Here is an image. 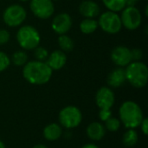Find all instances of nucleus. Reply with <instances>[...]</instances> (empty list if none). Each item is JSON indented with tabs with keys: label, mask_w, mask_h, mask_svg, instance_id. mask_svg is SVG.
<instances>
[{
	"label": "nucleus",
	"mask_w": 148,
	"mask_h": 148,
	"mask_svg": "<svg viewBox=\"0 0 148 148\" xmlns=\"http://www.w3.org/2000/svg\"><path fill=\"white\" fill-rule=\"evenodd\" d=\"M52 73L53 70L46 62L36 60L27 62L23 69V78L33 85L46 84L50 80Z\"/></svg>",
	"instance_id": "1"
},
{
	"label": "nucleus",
	"mask_w": 148,
	"mask_h": 148,
	"mask_svg": "<svg viewBox=\"0 0 148 148\" xmlns=\"http://www.w3.org/2000/svg\"><path fill=\"white\" fill-rule=\"evenodd\" d=\"M120 118L121 122L128 129H134L140 127L144 119L140 107L132 101H127L122 103L120 108Z\"/></svg>",
	"instance_id": "2"
},
{
	"label": "nucleus",
	"mask_w": 148,
	"mask_h": 148,
	"mask_svg": "<svg viewBox=\"0 0 148 148\" xmlns=\"http://www.w3.org/2000/svg\"><path fill=\"white\" fill-rule=\"evenodd\" d=\"M125 74L126 80L134 88H141L147 83V66L140 61L130 62L125 69Z\"/></svg>",
	"instance_id": "3"
},
{
	"label": "nucleus",
	"mask_w": 148,
	"mask_h": 148,
	"mask_svg": "<svg viewBox=\"0 0 148 148\" xmlns=\"http://www.w3.org/2000/svg\"><path fill=\"white\" fill-rule=\"evenodd\" d=\"M16 41L19 46L25 50L35 49L39 46L41 36L39 31L31 25H23L16 32Z\"/></svg>",
	"instance_id": "4"
},
{
	"label": "nucleus",
	"mask_w": 148,
	"mask_h": 148,
	"mask_svg": "<svg viewBox=\"0 0 148 148\" xmlns=\"http://www.w3.org/2000/svg\"><path fill=\"white\" fill-rule=\"evenodd\" d=\"M97 22L100 28L108 34H117L122 28L120 15L110 10L102 13Z\"/></svg>",
	"instance_id": "5"
},
{
	"label": "nucleus",
	"mask_w": 148,
	"mask_h": 148,
	"mask_svg": "<svg viewBox=\"0 0 148 148\" xmlns=\"http://www.w3.org/2000/svg\"><path fill=\"white\" fill-rule=\"evenodd\" d=\"M82 120L81 110L75 106H68L63 108L59 113L60 124L68 129L78 127Z\"/></svg>",
	"instance_id": "6"
},
{
	"label": "nucleus",
	"mask_w": 148,
	"mask_h": 148,
	"mask_svg": "<svg viewBox=\"0 0 148 148\" xmlns=\"http://www.w3.org/2000/svg\"><path fill=\"white\" fill-rule=\"evenodd\" d=\"M27 12L20 4H11L8 6L3 13V20L9 27H17L26 19Z\"/></svg>",
	"instance_id": "7"
},
{
	"label": "nucleus",
	"mask_w": 148,
	"mask_h": 148,
	"mask_svg": "<svg viewBox=\"0 0 148 148\" xmlns=\"http://www.w3.org/2000/svg\"><path fill=\"white\" fill-rule=\"evenodd\" d=\"M121 11V23L127 29L135 30L141 25L142 16L135 6H126Z\"/></svg>",
	"instance_id": "8"
},
{
	"label": "nucleus",
	"mask_w": 148,
	"mask_h": 148,
	"mask_svg": "<svg viewBox=\"0 0 148 148\" xmlns=\"http://www.w3.org/2000/svg\"><path fill=\"white\" fill-rule=\"evenodd\" d=\"M29 8L34 16L40 19L49 18L55 11L52 0H30Z\"/></svg>",
	"instance_id": "9"
},
{
	"label": "nucleus",
	"mask_w": 148,
	"mask_h": 148,
	"mask_svg": "<svg viewBox=\"0 0 148 148\" xmlns=\"http://www.w3.org/2000/svg\"><path fill=\"white\" fill-rule=\"evenodd\" d=\"M73 21L69 14L62 12L57 14L52 20L51 28L58 35H65L72 27Z\"/></svg>",
	"instance_id": "10"
},
{
	"label": "nucleus",
	"mask_w": 148,
	"mask_h": 148,
	"mask_svg": "<svg viewBox=\"0 0 148 148\" xmlns=\"http://www.w3.org/2000/svg\"><path fill=\"white\" fill-rule=\"evenodd\" d=\"M112 62L119 67H127L133 62L131 49L126 46H117L111 52Z\"/></svg>",
	"instance_id": "11"
},
{
	"label": "nucleus",
	"mask_w": 148,
	"mask_h": 148,
	"mask_svg": "<svg viewBox=\"0 0 148 148\" xmlns=\"http://www.w3.org/2000/svg\"><path fill=\"white\" fill-rule=\"evenodd\" d=\"M114 94L113 90L108 87L101 88L95 95L96 105L100 109H111L114 104Z\"/></svg>",
	"instance_id": "12"
},
{
	"label": "nucleus",
	"mask_w": 148,
	"mask_h": 148,
	"mask_svg": "<svg viewBox=\"0 0 148 148\" xmlns=\"http://www.w3.org/2000/svg\"><path fill=\"white\" fill-rule=\"evenodd\" d=\"M45 62L52 70H60L65 66L67 62V56L62 50L56 49L54 50L51 54H49Z\"/></svg>",
	"instance_id": "13"
},
{
	"label": "nucleus",
	"mask_w": 148,
	"mask_h": 148,
	"mask_svg": "<svg viewBox=\"0 0 148 148\" xmlns=\"http://www.w3.org/2000/svg\"><path fill=\"white\" fill-rule=\"evenodd\" d=\"M100 6L93 0H85L79 5V12L85 18H95L99 16Z\"/></svg>",
	"instance_id": "14"
},
{
	"label": "nucleus",
	"mask_w": 148,
	"mask_h": 148,
	"mask_svg": "<svg viewBox=\"0 0 148 148\" xmlns=\"http://www.w3.org/2000/svg\"><path fill=\"white\" fill-rule=\"evenodd\" d=\"M108 84L112 88H120L121 87L126 80V74L125 69L121 67L116 68L110 72L108 76Z\"/></svg>",
	"instance_id": "15"
},
{
	"label": "nucleus",
	"mask_w": 148,
	"mask_h": 148,
	"mask_svg": "<svg viewBox=\"0 0 148 148\" xmlns=\"http://www.w3.org/2000/svg\"><path fill=\"white\" fill-rule=\"evenodd\" d=\"M105 134L106 128L100 122H92L87 127V135L92 140H101Z\"/></svg>",
	"instance_id": "16"
},
{
	"label": "nucleus",
	"mask_w": 148,
	"mask_h": 148,
	"mask_svg": "<svg viewBox=\"0 0 148 148\" xmlns=\"http://www.w3.org/2000/svg\"><path fill=\"white\" fill-rule=\"evenodd\" d=\"M62 134V127L56 123H50L43 129V137L49 141L57 140Z\"/></svg>",
	"instance_id": "17"
},
{
	"label": "nucleus",
	"mask_w": 148,
	"mask_h": 148,
	"mask_svg": "<svg viewBox=\"0 0 148 148\" xmlns=\"http://www.w3.org/2000/svg\"><path fill=\"white\" fill-rule=\"evenodd\" d=\"M98 22L94 18H85L80 23V29L85 35L94 33L98 29Z\"/></svg>",
	"instance_id": "18"
},
{
	"label": "nucleus",
	"mask_w": 148,
	"mask_h": 148,
	"mask_svg": "<svg viewBox=\"0 0 148 148\" xmlns=\"http://www.w3.org/2000/svg\"><path fill=\"white\" fill-rule=\"evenodd\" d=\"M102 3L108 10L116 13L121 11L127 6L126 0H102Z\"/></svg>",
	"instance_id": "19"
},
{
	"label": "nucleus",
	"mask_w": 148,
	"mask_h": 148,
	"mask_svg": "<svg viewBox=\"0 0 148 148\" xmlns=\"http://www.w3.org/2000/svg\"><path fill=\"white\" fill-rule=\"evenodd\" d=\"M138 134L134 129H128L123 135V144L126 147H134L138 142Z\"/></svg>",
	"instance_id": "20"
},
{
	"label": "nucleus",
	"mask_w": 148,
	"mask_h": 148,
	"mask_svg": "<svg viewBox=\"0 0 148 148\" xmlns=\"http://www.w3.org/2000/svg\"><path fill=\"white\" fill-rule=\"evenodd\" d=\"M58 45L61 48V50H62L63 52H69V51L73 50V49H74L73 40L66 34L59 36Z\"/></svg>",
	"instance_id": "21"
},
{
	"label": "nucleus",
	"mask_w": 148,
	"mask_h": 148,
	"mask_svg": "<svg viewBox=\"0 0 148 148\" xmlns=\"http://www.w3.org/2000/svg\"><path fill=\"white\" fill-rule=\"evenodd\" d=\"M10 62L16 66H23L28 62V56L23 50L16 51L13 53Z\"/></svg>",
	"instance_id": "22"
},
{
	"label": "nucleus",
	"mask_w": 148,
	"mask_h": 148,
	"mask_svg": "<svg viewBox=\"0 0 148 148\" xmlns=\"http://www.w3.org/2000/svg\"><path fill=\"white\" fill-rule=\"evenodd\" d=\"M105 128L110 132H116L121 127V121L117 118L110 117L105 121Z\"/></svg>",
	"instance_id": "23"
},
{
	"label": "nucleus",
	"mask_w": 148,
	"mask_h": 148,
	"mask_svg": "<svg viewBox=\"0 0 148 148\" xmlns=\"http://www.w3.org/2000/svg\"><path fill=\"white\" fill-rule=\"evenodd\" d=\"M34 50H35L34 51V56H35V58L36 59V61L44 62L48 58V56H49L48 50L45 48H43V47L37 46Z\"/></svg>",
	"instance_id": "24"
},
{
	"label": "nucleus",
	"mask_w": 148,
	"mask_h": 148,
	"mask_svg": "<svg viewBox=\"0 0 148 148\" xmlns=\"http://www.w3.org/2000/svg\"><path fill=\"white\" fill-rule=\"evenodd\" d=\"M10 64V59L9 56L4 52L0 51V72H3L5 69H7Z\"/></svg>",
	"instance_id": "25"
},
{
	"label": "nucleus",
	"mask_w": 148,
	"mask_h": 148,
	"mask_svg": "<svg viewBox=\"0 0 148 148\" xmlns=\"http://www.w3.org/2000/svg\"><path fill=\"white\" fill-rule=\"evenodd\" d=\"M10 38V32L7 29H0V45H3L9 42Z\"/></svg>",
	"instance_id": "26"
},
{
	"label": "nucleus",
	"mask_w": 148,
	"mask_h": 148,
	"mask_svg": "<svg viewBox=\"0 0 148 148\" xmlns=\"http://www.w3.org/2000/svg\"><path fill=\"white\" fill-rule=\"evenodd\" d=\"M110 117H112V112L111 109H100L99 112V118L101 121H106Z\"/></svg>",
	"instance_id": "27"
},
{
	"label": "nucleus",
	"mask_w": 148,
	"mask_h": 148,
	"mask_svg": "<svg viewBox=\"0 0 148 148\" xmlns=\"http://www.w3.org/2000/svg\"><path fill=\"white\" fill-rule=\"evenodd\" d=\"M131 54H132V58L133 61H140L142 56H143V53L140 49H134L131 50Z\"/></svg>",
	"instance_id": "28"
},
{
	"label": "nucleus",
	"mask_w": 148,
	"mask_h": 148,
	"mask_svg": "<svg viewBox=\"0 0 148 148\" xmlns=\"http://www.w3.org/2000/svg\"><path fill=\"white\" fill-rule=\"evenodd\" d=\"M140 127H141V131L143 132V134L145 135H147L148 134V120L147 119H143V121H141Z\"/></svg>",
	"instance_id": "29"
},
{
	"label": "nucleus",
	"mask_w": 148,
	"mask_h": 148,
	"mask_svg": "<svg viewBox=\"0 0 148 148\" xmlns=\"http://www.w3.org/2000/svg\"><path fill=\"white\" fill-rule=\"evenodd\" d=\"M140 0H126L127 6H135V4L139 2Z\"/></svg>",
	"instance_id": "30"
},
{
	"label": "nucleus",
	"mask_w": 148,
	"mask_h": 148,
	"mask_svg": "<svg viewBox=\"0 0 148 148\" xmlns=\"http://www.w3.org/2000/svg\"><path fill=\"white\" fill-rule=\"evenodd\" d=\"M82 148H99L95 144H87L85 146H83Z\"/></svg>",
	"instance_id": "31"
},
{
	"label": "nucleus",
	"mask_w": 148,
	"mask_h": 148,
	"mask_svg": "<svg viewBox=\"0 0 148 148\" xmlns=\"http://www.w3.org/2000/svg\"><path fill=\"white\" fill-rule=\"evenodd\" d=\"M32 148H48L46 146L42 145V144H38V145H36L35 147H33Z\"/></svg>",
	"instance_id": "32"
},
{
	"label": "nucleus",
	"mask_w": 148,
	"mask_h": 148,
	"mask_svg": "<svg viewBox=\"0 0 148 148\" xmlns=\"http://www.w3.org/2000/svg\"><path fill=\"white\" fill-rule=\"evenodd\" d=\"M0 148H5V146H4V144L0 140Z\"/></svg>",
	"instance_id": "33"
},
{
	"label": "nucleus",
	"mask_w": 148,
	"mask_h": 148,
	"mask_svg": "<svg viewBox=\"0 0 148 148\" xmlns=\"http://www.w3.org/2000/svg\"><path fill=\"white\" fill-rule=\"evenodd\" d=\"M147 8H148V6H147H147H146V10H145V15H146V16H148V13H147Z\"/></svg>",
	"instance_id": "34"
},
{
	"label": "nucleus",
	"mask_w": 148,
	"mask_h": 148,
	"mask_svg": "<svg viewBox=\"0 0 148 148\" xmlns=\"http://www.w3.org/2000/svg\"><path fill=\"white\" fill-rule=\"evenodd\" d=\"M19 1H21V2H27V1H29V0H19Z\"/></svg>",
	"instance_id": "35"
},
{
	"label": "nucleus",
	"mask_w": 148,
	"mask_h": 148,
	"mask_svg": "<svg viewBox=\"0 0 148 148\" xmlns=\"http://www.w3.org/2000/svg\"><path fill=\"white\" fill-rule=\"evenodd\" d=\"M52 1H53V0H52ZM55 1H58V0H55Z\"/></svg>",
	"instance_id": "36"
}]
</instances>
